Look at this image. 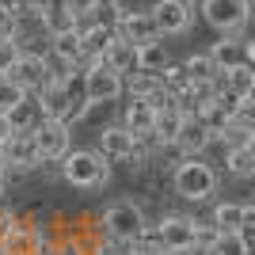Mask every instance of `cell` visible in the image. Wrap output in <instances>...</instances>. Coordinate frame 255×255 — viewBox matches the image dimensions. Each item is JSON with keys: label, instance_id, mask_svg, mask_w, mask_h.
<instances>
[{"label": "cell", "instance_id": "27", "mask_svg": "<svg viewBox=\"0 0 255 255\" xmlns=\"http://www.w3.org/2000/svg\"><path fill=\"white\" fill-rule=\"evenodd\" d=\"M23 99H27V92H23L11 76H0V115H11Z\"/></svg>", "mask_w": 255, "mask_h": 255}, {"label": "cell", "instance_id": "44", "mask_svg": "<svg viewBox=\"0 0 255 255\" xmlns=\"http://www.w3.org/2000/svg\"><path fill=\"white\" fill-rule=\"evenodd\" d=\"M248 149H252V156H255V133H252V141H248Z\"/></svg>", "mask_w": 255, "mask_h": 255}, {"label": "cell", "instance_id": "26", "mask_svg": "<svg viewBox=\"0 0 255 255\" xmlns=\"http://www.w3.org/2000/svg\"><path fill=\"white\" fill-rule=\"evenodd\" d=\"M168 65V50H164V42H145L137 46V73H160Z\"/></svg>", "mask_w": 255, "mask_h": 255}, {"label": "cell", "instance_id": "3", "mask_svg": "<svg viewBox=\"0 0 255 255\" xmlns=\"http://www.w3.org/2000/svg\"><path fill=\"white\" fill-rule=\"evenodd\" d=\"M99 225H103V236H115V240H137L149 221H145V210H141L133 198H118V202H111L103 210Z\"/></svg>", "mask_w": 255, "mask_h": 255}, {"label": "cell", "instance_id": "43", "mask_svg": "<svg viewBox=\"0 0 255 255\" xmlns=\"http://www.w3.org/2000/svg\"><path fill=\"white\" fill-rule=\"evenodd\" d=\"M0 171H8V164H4V149H0Z\"/></svg>", "mask_w": 255, "mask_h": 255}, {"label": "cell", "instance_id": "34", "mask_svg": "<svg viewBox=\"0 0 255 255\" xmlns=\"http://www.w3.org/2000/svg\"><path fill=\"white\" fill-rule=\"evenodd\" d=\"M15 225H19V221H15V213H8L4 206H0V244H4V240L15 233Z\"/></svg>", "mask_w": 255, "mask_h": 255}, {"label": "cell", "instance_id": "13", "mask_svg": "<svg viewBox=\"0 0 255 255\" xmlns=\"http://www.w3.org/2000/svg\"><path fill=\"white\" fill-rule=\"evenodd\" d=\"M11 80L27 92V96H34L38 88L46 84V69H42V53H19V61L11 65Z\"/></svg>", "mask_w": 255, "mask_h": 255}, {"label": "cell", "instance_id": "32", "mask_svg": "<svg viewBox=\"0 0 255 255\" xmlns=\"http://www.w3.org/2000/svg\"><path fill=\"white\" fill-rule=\"evenodd\" d=\"M240 240L248 252H255V202H244V225H240Z\"/></svg>", "mask_w": 255, "mask_h": 255}, {"label": "cell", "instance_id": "22", "mask_svg": "<svg viewBox=\"0 0 255 255\" xmlns=\"http://www.w3.org/2000/svg\"><path fill=\"white\" fill-rule=\"evenodd\" d=\"M38 19H42L46 34H61V31H73V27H80V19H76L73 11H65L61 0H53V4L42 11V15H38Z\"/></svg>", "mask_w": 255, "mask_h": 255}, {"label": "cell", "instance_id": "14", "mask_svg": "<svg viewBox=\"0 0 255 255\" xmlns=\"http://www.w3.org/2000/svg\"><path fill=\"white\" fill-rule=\"evenodd\" d=\"M206 53L213 57L217 73H233V69L244 65V38L240 34H221V42H213Z\"/></svg>", "mask_w": 255, "mask_h": 255}, {"label": "cell", "instance_id": "8", "mask_svg": "<svg viewBox=\"0 0 255 255\" xmlns=\"http://www.w3.org/2000/svg\"><path fill=\"white\" fill-rule=\"evenodd\" d=\"M31 133H34V141H38L42 164H46V160H61L65 152L73 149V129L65 126V122H57V118H42Z\"/></svg>", "mask_w": 255, "mask_h": 255}, {"label": "cell", "instance_id": "20", "mask_svg": "<svg viewBox=\"0 0 255 255\" xmlns=\"http://www.w3.org/2000/svg\"><path fill=\"white\" fill-rule=\"evenodd\" d=\"M42 69H46V84H53V88H69V80L76 76V65L57 57L53 50L42 53Z\"/></svg>", "mask_w": 255, "mask_h": 255}, {"label": "cell", "instance_id": "39", "mask_svg": "<svg viewBox=\"0 0 255 255\" xmlns=\"http://www.w3.org/2000/svg\"><path fill=\"white\" fill-rule=\"evenodd\" d=\"M8 133H11V122H8V115H0V145L8 141Z\"/></svg>", "mask_w": 255, "mask_h": 255}, {"label": "cell", "instance_id": "45", "mask_svg": "<svg viewBox=\"0 0 255 255\" xmlns=\"http://www.w3.org/2000/svg\"><path fill=\"white\" fill-rule=\"evenodd\" d=\"M248 99H252V103H255V84H252V92H248Z\"/></svg>", "mask_w": 255, "mask_h": 255}, {"label": "cell", "instance_id": "30", "mask_svg": "<svg viewBox=\"0 0 255 255\" xmlns=\"http://www.w3.org/2000/svg\"><path fill=\"white\" fill-rule=\"evenodd\" d=\"M213 240H217V229H213L210 221H198V229H194V252H198V255H210Z\"/></svg>", "mask_w": 255, "mask_h": 255}, {"label": "cell", "instance_id": "15", "mask_svg": "<svg viewBox=\"0 0 255 255\" xmlns=\"http://www.w3.org/2000/svg\"><path fill=\"white\" fill-rule=\"evenodd\" d=\"M152 115H156V111H152L145 99H129V103L122 107V122H118V126L129 129L133 137H145V133H152Z\"/></svg>", "mask_w": 255, "mask_h": 255}, {"label": "cell", "instance_id": "10", "mask_svg": "<svg viewBox=\"0 0 255 255\" xmlns=\"http://www.w3.org/2000/svg\"><path fill=\"white\" fill-rule=\"evenodd\" d=\"M118 38H122V42H129V46L156 42L160 31H156L152 11H122V19H118Z\"/></svg>", "mask_w": 255, "mask_h": 255}, {"label": "cell", "instance_id": "1", "mask_svg": "<svg viewBox=\"0 0 255 255\" xmlns=\"http://www.w3.org/2000/svg\"><path fill=\"white\" fill-rule=\"evenodd\" d=\"M61 179L76 191H99L111 183V160L99 149H69L61 156Z\"/></svg>", "mask_w": 255, "mask_h": 255}, {"label": "cell", "instance_id": "29", "mask_svg": "<svg viewBox=\"0 0 255 255\" xmlns=\"http://www.w3.org/2000/svg\"><path fill=\"white\" fill-rule=\"evenodd\" d=\"M19 42L15 38H0V76H8L11 73V65L19 61Z\"/></svg>", "mask_w": 255, "mask_h": 255}, {"label": "cell", "instance_id": "47", "mask_svg": "<svg viewBox=\"0 0 255 255\" xmlns=\"http://www.w3.org/2000/svg\"><path fill=\"white\" fill-rule=\"evenodd\" d=\"M248 255H255V252H248Z\"/></svg>", "mask_w": 255, "mask_h": 255}, {"label": "cell", "instance_id": "46", "mask_svg": "<svg viewBox=\"0 0 255 255\" xmlns=\"http://www.w3.org/2000/svg\"><path fill=\"white\" fill-rule=\"evenodd\" d=\"M0 255H11V252H8V248H4V244H0Z\"/></svg>", "mask_w": 255, "mask_h": 255}, {"label": "cell", "instance_id": "40", "mask_svg": "<svg viewBox=\"0 0 255 255\" xmlns=\"http://www.w3.org/2000/svg\"><path fill=\"white\" fill-rule=\"evenodd\" d=\"M8 194V171H0V198Z\"/></svg>", "mask_w": 255, "mask_h": 255}, {"label": "cell", "instance_id": "41", "mask_svg": "<svg viewBox=\"0 0 255 255\" xmlns=\"http://www.w3.org/2000/svg\"><path fill=\"white\" fill-rule=\"evenodd\" d=\"M248 4V23H255V0H244Z\"/></svg>", "mask_w": 255, "mask_h": 255}, {"label": "cell", "instance_id": "2", "mask_svg": "<svg viewBox=\"0 0 255 255\" xmlns=\"http://www.w3.org/2000/svg\"><path fill=\"white\" fill-rule=\"evenodd\" d=\"M171 187H175V194L183 202H210L217 194V187H221V179L202 156H183L171 168Z\"/></svg>", "mask_w": 255, "mask_h": 255}, {"label": "cell", "instance_id": "19", "mask_svg": "<svg viewBox=\"0 0 255 255\" xmlns=\"http://www.w3.org/2000/svg\"><path fill=\"white\" fill-rule=\"evenodd\" d=\"M210 225L217 233H240V225H244V202H217Z\"/></svg>", "mask_w": 255, "mask_h": 255}, {"label": "cell", "instance_id": "4", "mask_svg": "<svg viewBox=\"0 0 255 255\" xmlns=\"http://www.w3.org/2000/svg\"><path fill=\"white\" fill-rule=\"evenodd\" d=\"M202 19L217 34H240L248 27V4L244 0H198Z\"/></svg>", "mask_w": 255, "mask_h": 255}, {"label": "cell", "instance_id": "23", "mask_svg": "<svg viewBox=\"0 0 255 255\" xmlns=\"http://www.w3.org/2000/svg\"><path fill=\"white\" fill-rule=\"evenodd\" d=\"M183 69H187V76H191V84H213V80L221 76L210 53H191V57L183 61Z\"/></svg>", "mask_w": 255, "mask_h": 255}, {"label": "cell", "instance_id": "24", "mask_svg": "<svg viewBox=\"0 0 255 255\" xmlns=\"http://www.w3.org/2000/svg\"><path fill=\"white\" fill-rule=\"evenodd\" d=\"M118 19H122V4L118 0H92L84 23H96V27H115L118 31Z\"/></svg>", "mask_w": 255, "mask_h": 255}, {"label": "cell", "instance_id": "6", "mask_svg": "<svg viewBox=\"0 0 255 255\" xmlns=\"http://www.w3.org/2000/svg\"><path fill=\"white\" fill-rule=\"evenodd\" d=\"M160 236V248H168V252H179V255H191L194 252V229L198 221L187 217V213H168V217H160V225H152Z\"/></svg>", "mask_w": 255, "mask_h": 255}, {"label": "cell", "instance_id": "38", "mask_svg": "<svg viewBox=\"0 0 255 255\" xmlns=\"http://www.w3.org/2000/svg\"><path fill=\"white\" fill-rule=\"evenodd\" d=\"M244 69L255 73V38H244Z\"/></svg>", "mask_w": 255, "mask_h": 255}, {"label": "cell", "instance_id": "35", "mask_svg": "<svg viewBox=\"0 0 255 255\" xmlns=\"http://www.w3.org/2000/svg\"><path fill=\"white\" fill-rule=\"evenodd\" d=\"M65 4V11H73L76 19L84 23V15H88V8H92V0H61Z\"/></svg>", "mask_w": 255, "mask_h": 255}, {"label": "cell", "instance_id": "42", "mask_svg": "<svg viewBox=\"0 0 255 255\" xmlns=\"http://www.w3.org/2000/svg\"><path fill=\"white\" fill-rule=\"evenodd\" d=\"M152 255H179V252H168V248H160V252H152Z\"/></svg>", "mask_w": 255, "mask_h": 255}, {"label": "cell", "instance_id": "18", "mask_svg": "<svg viewBox=\"0 0 255 255\" xmlns=\"http://www.w3.org/2000/svg\"><path fill=\"white\" fill-rule=\"evenodd\" d=\"M50 50L57 53V57H65V61L80 65V57H84V38H80V27L61 31V34H50Z\"/></svg>", "mask_w": 255, "mask_h": 255}, {"label": "cell", "instance_id": "36", "mask_svg": "<svg viewBox=\"0 0 255 255\" xmlns=\"http://www.w3.org/2000/svg\"><path fill=\"white\" fill-rule=\"evenodd\" d=\"M15 15H8V11H0V38H15Z\"/></svg>", "mask_w": 255, "mask_h": 255}, {"label": "cell", "instance_id": "12", "mask_svg": "<svg viewBox=\"0 0 255 255\" xmlns=\"http://www.w3.org/2000/svg\"><path fill=\"white\" fill-rule=\"evenodd\" d=\"M133 149H137V137L129 133V129H122L115 122V126H103V133H99V152H103L111 164H126L129 156H133Z\"/></svg>", "mask_w": 255, "mask_h": 255}, {"label": "cell", "instance_id": "37", "mask_svg": "<svg viewBox=\"0 0 255 255\" xmlns=\"http://www.w3.org/2000/svg\"><path fill=\"white\" fill-rule=\"evenodd\" d=\"M0 11H8V15L23 19V15H27V4H23V0H0Z\"/></svg>", "mask_w": 255, "mask_h": 255}, {"label": "cell", "instance_id": "28", "mask_svg": "<svg viewBox=\"0 0 255 255\" xmlns=\"http://www.w3.org/2000/svg\"><path fill=\"white\" fill-rule=\"evenodd\" d=\"M210 255H248V244L240 240V233H217Z\"/></svg>", "mask_w": 255, "mask_h": 255}, {"label": "cell", "instance_id": "11", "mask_svg": "<svg viewBox=\"0 0 255 255\" xmlns=\"http://www.w3.org/2000/svg\"><path fill=\"white\" fill-rule=\"evenodd\" d=\"M210 145H213V133H210V129H206L194 115L183 118L179 133H175V141H171V149L179 152V156H202Z\"/></svg>", "mask_w": 255, "mask_h": 255}, {"label": "cell", "instance_id": "9", "mask_svg": "<svg viewBox=\"0 0 255 255\" xmlns=\"http://www.w3.org/2000/svg\"><path fill=\"white\" fill-rule=\"evenodd\" d=\"M122 96V76L111 73L107 65H96L84 73V99L92 107H103V103H115Z\"/></svg>", "mask_w": 255, "mask_h": 255}, {"label": "cell", "instance_id": "5", "mask_svg": "<svg viewBox=\"0 0 255 255\" xmlns=\"http://www.w3.org/2000/svg\"><path fill=\"white\" fill-rule=\"evenodd\" d=\"M0 149H4V164H8V171H34V168H42V152H38V141H34L31 129H11L8 141H4Z\"/></svg>", "mask_w": 255, "mask_h": 255}, {"label": "cell", "instance_id": "16", "mask_svg": "<svg viewBox=\"0 0 255 255\" xmlns=\"http://www.w3.org/2000/svg\"><path fill=\"white\" fill-rule=\"evenodd\" d=\"M183 118H187V115H183L175 103H168L164 111H156V115H152V137H156L160 149L175 141V133H179V126H183Z\"/></svg>", "mask_w": 255, "mask_h": 255}, {"label": "cell", "instance_id": "33", "mask_svg": "<svg viewBox=\"0 0 255 255\" xmlns=\"http://www.w3.org/2000/svg\"><path fill=\"white\" fill-rule=\"evenodd\" d=\"M84 252H88V248L80 244L76 236H61V240H53V244H50L46 255H84Z\"/></svg>", "mask_w": 255, "mask_h": 255}, {"label": "cell", "instance_id": "17", "mask_svg": "<svg viewBox=\"0 0 255 255\" xmlns=\"http://www.w3.org/2000/svg\"><path fill=\"white\" fill-rule=\"evenodd\" d=\"M103 65L111 69V73H118V76H129L133 69H137V46L115 38V42L107 46V53H103Z\"/></svg>", "mask_w": 255, "mask_h": 255}, {"label": "cell", "instance_id": "25", "mask_svg": "<svg viewBox=\"0 0 255 255\" xmlns=\"http://www.w3.org/2000/svg\"><path fill=\"white\" fill-rule=\"evenodd\" d=\"M156 80H160V88H164V92H168L171 99H175V96H183V92L191 88V76H187V69H183V65H175V61H168V65H164V69L156 73Z\"/></svg>", "mask_w": 255, "mask_h": 255}, {"label": "cell", "instance_id": "7", "mask_svg": "<svg viewBox=\"0 0 255 255\" xmlns=\"http://www.w3.org/2000/svg\"><path fill=\"white\" fill-rule=\"evenodd\" d=\"M149 11H152V19H156L160 38H164V34H187L191 23H194V4L191 0H156Z\"/></svg>", "mask_w": 255, "mask_h": 255}, {"label": "cell", "instance_id": "31", "mask_svg": "<svg viewBox=\"0 0 255 255\" xmlns=\"http://www.w3.org/2000/svg\"><path fill=\"white\" fill-rule=\"evenodd\" d=\"M233 126H240L244 133H255V103H252V99H244V103L236 107V115H233Z\"/></svg>", "mask_w": 255, "mask_h": 255}, {"label": "cell", "instance_id": "21", "mask_svg": "<svg viewBox=\"0 0 255 255\" xmlns=\"http://www.w3.org/2000/svg\"><path fill=\"white\" fill-rule=\"evenodd\" d=\"M225 171L233 175V179H255V156L248 145L240 149H225Z\"/></svg>", "mask_w": 255, "mask_h": 255}]
</instances>
